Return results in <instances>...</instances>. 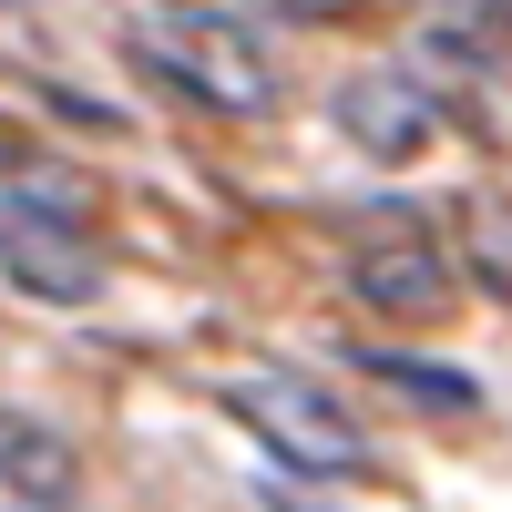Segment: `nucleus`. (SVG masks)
Instances as JSON below:
<instances>
[{"label": "nucleus", "mask_w": 512, "mask_h": 512, "mask_svg": "<svg viewBox=\"0 0 512 512\" xmlns=\"http://www.w3.org/2000/svg\"><path fill=\"white\" fill-rule=\"evenodd\" d=\"M164 11H185V0H164Z\"/></svg>", "instance_id": "9"}, {"label": "nucleus", "mask_w": 512, "mask_h": 512, "mask_svg": "<svg viewBox=\"0 0 512 512\" xmlns=\"http://www.w3.org/2000/svg\"><path fill=\"white\" fill-rule=\"evenodd\" d=\"M0 62L41 72V31H31V11H21V0H0Z\"/></svg>", "instance_id": "7"}, {"label": "nucleus", "mask_w": 512, "mask_h": 512, "mask_svg": "<svg viewBox=\"0 0 512 512\" xmlns=\"http://www.w3.org/2000/svg\"><path fill=\"white\" fill-rule=\"evenodd\" d=\"M0 277H11L21 297H41V308H93L103 297V246L82 236L72 216H52V205H11L0 216Z\"/></svg>", "instance_id": "4"}, {"label": "nucleus", "mask_w": 512, "mask_h": 512, "mask_svg": "<svg viewBox=\"0 0 512 512\" xmlns=\"http://www.w3.org/2000/svg\"><path fill=\"white\" fill-rule=\"evenodd\" d=\"M277 11H297V21H338V11H359V0H277Z\"/></svg>", "instance_id": "8"}, {"label": "nucleus", "mask_w": 512, "mask_h": 512, "mask_svg": "<svg viewBox=\"0 0 512 512\" xmlns=\"http://www.w3.org/2000/svg\"><path fill=\"white\" fill-rule=\"evenodd\" d=\"M226 410L287 461V472H359V461H369L359 420L338 410L318 379H297V369H236L226 379Z\"/></svg>", "instance_id": "2"}, {"label": "nucleus", "mask_w": 512, "mask_h": 512, "mask_svg": "<svg viewBox=\"0 0 512 512\" xmlns=\"http://www.w3.org/2000/svg\"><path fill=\"white\" fill-rule=\"evenodd\" d=\"M72 492H82V451L52 420L11 410L0 420V512H72Z\"/></svg>", "instance_id": "6"}, {"label": "nucleus", "mask_w": 512, "mask_h": 512, "mask_svg": "<svg viewBox=\"0 0 512 512\" xmlns=\"http://www.w3.org/2000/svg\"><path fill=\"white\" fill-rule=\"evenodd\" d=\"M349 287H359V308L369 318H390V328H431L451 318V256L431 246V226L420 216H369L359 246H349Z\"/></svg>", "instance_id": "3"}, {"label": "nucleus", "mask_w": 512, "mask_h": 512, "mask_svg": "<svg viewBox=\"0 0 512 512\" xmlns=\"http://www.w3.org/2000/svg\"><path fill=\"white\" fill-rule=\"evenodd\" d=\"M338 134L359 154H379V164H410L441 134V103H431V82H410V72H349L338 82Z\"/></svg>", "instance_id": "5"}, {"label": "nucleus", "mask_w": 512, "mask_h": 512, "mask_svg": "<svg viewBox=\"0 0 512 512\" xmlns=\"http://www.w3.org/2000/svg\"><path fill=\"white\" fill-rule=\"evenodd\" d=\"M134 62L164 72L205 113H236V123L277 113V62L256 52V31L226 21V11H154V21H134Z\"/></svg>", "instance_id": "1"}]
</instances>
